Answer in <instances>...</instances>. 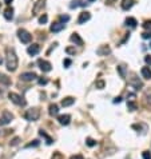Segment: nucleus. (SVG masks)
<instances>
[{
  "label": "nucleus",
  "mask_w": 151,
  "mask_h": 159,
  "mask_svg": "<svg viewBox=\"0 0 151 159\" xmlns=\"http://www.w3.org/2000/svg\"><path fill=\"white\" fill-rule=\"evenodd\" d=\"M5 52H7V59H5V62H7V70L11 72L16 71V68H18V56H16L15 50L13 48H7Z\"/></svg>",
  "instance_id": "obj_1"
},
{
  "label": "nucleus",
  "mask_w": 151,
  "mask_h": 159,
  "mask_svg": "<svg viewBox=\"0 0 151 159\" xmlns=\"http://www.w3.org/2000/svg\"><path fill=\"white\" fill-rule=\"evenodd\" d=\"M39 116H40V110L36 108V107L27 110V111L24 112V118L27 120H30V122H35V120H38Z\"/></svg>",
  "instance_id": "obj_2"
},
{
  "label": "nucleus",
  "mask_w": 151,
  "mask_h": 159,
  "mask_svg": "<svg viewBox=\"0 0 151 159\" xmlns=\"http://www.w3.org/2000/svg\"><path fill=\"white\" fill-rule=\"evenodd\" d=\"M8 98H10L11 102L15 103L16 106H25L27 105V102L24 100V98L20 96L19 94H16V92H10V94H8Z\"/></svg>",
  "instance_id": "obj_3"
},
{
  "label": "nucleus",
  "mask_w": 151,
  "mask_h": 159,
  "mask_svg": "<svg viewBox=\"0 0 151 159\" xmlns=\"http://www.w3.org/2000/svg\"><path fill=\"white\" fill-rule=\"evenodd\" d=\"M18 37H19V40H20L22 43H25V44L32 40V35H31L27 30H24V28L18 30Z\"/></svg>",
  "instance_id": "obj_4"
},
{
  "label": "nucleus",
  "mask_w": 151,
  "mask_h": 159,
  "mask_svg": "<svg viewBox=\"0 0 151 159\" xmlns=\"http://www.w3.org/2000/svg\"><path fill=\"white\" fill-rule=\"evenodd\" d=\"M13 120V115L10 111H3V115L0 116V126H7Z\"/></svg>",
  "instance_id": "obj_5"
},
{
  "label": "nucleus",
  "mask_w": 151,
  "mask_h": 159,
  "mask_svg": "<svg viewBox=\"0 0 151 159\" xmlns=\"http://www.w3.org/2000/svg\"><path fill=\"white\" fill-rule=\"evenodd\" d=\"M38 64H39V67H40V70L43 71V72H50L51 70H52L51 63L47 62V60H44V59H39L38 60Z\"/></svg>",
  "instance_id": "obj_6"
},
{
  "label": "nucleus",
  "mask_w": 151,
  "mask_h": 159,
  "mask_svg": "<svg viewBox=\"0 0 151 159\" xmlns=\"http://www.w3.org/2000/svg\"><path fill=\"white\" fill-rule=\"evenodd\" d=\"M44 5H45V0H38L32 8V15H38V13L44 8Z\"/></svg>",
  "instance_id": "obj_7"
},
{
  "label": "nucleus",
  "mask_w": 151,
  "mask_h": 159,
  "mask_svg": "<svg viewBox=\"0 0 151 159\" xmlns=\"http://www.w3.org/2000/svg\"><path fill=\"white\" fill-rule=\"evenodd\" d=\"M36 78H38V75H36L35 72H23L20 75V79L24 80V82H32Z\"/></svg>",
  "instance_id": "obj_8"
},
{
  "label": "nucleus",
  "mask_w": 151,
  "mask_h": 159,
  "mask_svg": "<svg viewBox=\"0 0 151 159\" xmlns=\"http://www.w3.org/2000/svg\"><path fill=\"white\" fill-rule=\"evenodd\" d=\"M96 54H98L99 56H107V55L111 54V48L108 47V46H100V47L96 50Z\"/></svg>",
  "instance_id": "obj_9"
},
{
  "label": "nucleus",
  "mask_w": 151,
  "mask_h": 159,
  "mask_svg": "<svg viewBox=\"0 0 151 159\" xmlns=\"http://www.w3.org/2000/svg\"><path fill=\"white\" fill-rule=\"evenodd\" d=\"M130 84L132 86L135 90H141L142 87H143V83H142V80H139V78H136L135 75H134V78H131Z\"/></svg>",
  "instance_id": "obj_10"
},
{
  "label": "nucleus",
  "mask_w": 151,
  "mask_h": 159,
  "mask_svg": "<svg viewBox=\"0 0 151 159\" xmlns=\"http://www.w3.org/2000/svg\"><path fill=\"white\" fill-rule=\"evenodd\" d=\"M27 52L31 55V56H35V55H38L40 52V46L39 44H31L30 47L27 48Z\"/></svg>",
  "instance_id": "obj_11"
},
{
  "label": "nucleus",
  "mask_w": 151,
  "mask_h": 159,
  "mask_svg": "<svg viewBox=\"0 0 151 159\" xmlns=\"http://www.w3.org/2000/svg\"><path fill=\"white\" fill-rule=\"evenodd\" d=\"M91 19V13L87 12V11H84V12H82L80 15H79V19H78V23L79 24H84L86 22Z\"/></svg>",
  "instance_id": "obj_12"
},
{
  "label": "nucleus",
  "mask_w": 151,
  "mask_h": 159,
  "mask_svg": "<svg viewBox=\"0 0 151 159\" xmlns=\"http://www.w3.org/2000/svg\"><path fill=\"white\" fill-rule=\"evenodd\" d=\"M58 122L60 123L62 126H67V124H70V122H71V116H70V115H67V114L59 115V116H58Z\"/></svg>",
  "instance_id": "obj_13"
},
{
  "label": "nucleus",
  "mask_w": 151,
  "mask_h": 159,
  "mask_svg": "<svg viewBox=\"0 0 151 159\" xmlns=\"http://www.w3.org/2000/svg\"><path fill=\"white\" fill-rule=\"evenodd\" d=\"M70 40H71L72 43H75L76 46H82V44H83V40H82V37L79 36L76 32H74L72 35L70 36Z\"/></svg>",
  "instance_id": "obj_14"
},
{
  "label": "nucleus",
  "mask_w": 151,
  "mask_h": 159,
  "mask_svg": "<svg viewBox=\"0 0 151 159\" xmlns=\"http://www.w3.org/2000/svg\"><path fill=\"white\" fill-rule=\"evenodd\" d=\"M64 27H65V24H63V23H60V22H56L51 25V31H52V32H59V31H62Z\"/></svg>",
  "instance_id": "obj_15"
},
{
  "label": "nucleus",
  "mask_w": 151,
  "mask_h": 159,
  "mask_svg": "<svg viewBox=\"0 0 151 159\" xmlns=\"http://www.w3.org/2000/svg\"><path fill=\"white\" fill-rule=\"evenodd\" d=\"M4 18L7 20H12L13 19V8L12 7L8 5V7L4 10Z\"/></svg>",
  "instance_id": "obj_16"
},
{
  "label": "nucleus",
  "mask_w": 151,
  "mask_h": 159,
  "mask_svg": "<svg viewBox=\"0 0 151 159\" xmlns=\"http://www.w3.org/2000/svg\"><path fill=\"white\" fill-rule=\"evenodd\" d=\"M48 112H50L51 116H56L59 112V107L58 105H55V103H52V105H50V107H48Z\"/></svg>",
  "instance_id": "obj_17"
},
{
  "label": "nucleus",
  "mask_w": 151,
  "mask_h": 159,
  "mask_svg": "<svg viewBox=\"0 0 151 159\" xmlns=\"http://www.w3.org/2000/svg\"><path fill=\"white\" fill-rule=\"evenodd\" d=\"M134 0H122V8H123L124 11H129L131 7L134 5Z\"/></svg>",
  "instance_id": "obj_18"
},
{
  "label": "nucleus",
  "mask_w": 151,
  "mask_h": 159,
  "mask_svg": "<svg viewBox=\"0 0 151 159\" xmlns=\"http://www.w3.org/2000/svg\"><path fill=\"white\" fill-rule=\"evenodd\" d=\"M141 74H142V76H143L144 79H147V80L151 79V70H150V67H143L141 70Z\"/></svg>",
  "instance_id": "obj_19"
},
{
  "label": "nucleus",
  "mask_w": 151,
  "mask_h": 159,
  "mask_svg": "<svg viewBox=\"0 0 151 159\" xmlns=\"http://www.w3.org/2000/svg\"><path fill=\"white\" fill-rule=\"evenodd\" d=\"M74 103H75V99H74L72 96H67V98H64V99L62 100V106H63V107L72 106Z\"/></svg>",
  "instance_id": "obj_20"
},
{
  "label": "nucleus",
  "mask_w": 151,
  "mask_h": 159,
  "mask_svg": "<svg viewBox=\"0 0 151 159\" xmlns=\"http://www.w3.org/2000/svg\"><path fill=\"white\" fill-rule=\"evenodd\" d=\"M39 135L44 138V139H45V143H47V144H52L54 139H52V138H51V137H48V135L45 134V131H43V130H39Z\"/></svg>",
  "instance_id": "obj_21"
},
{
  "label": "nucleus",
  "mask_w": 151,
  "mask_h": 159,
  "mask_svg": "<svg viewBox=\"0 0 151 159\" xmlns=\"http://www.w3.org/2000/svg\"><path fill=\"white\" fill-rule=\"evenodd\" d=\"M116 71L119 72L121 78H126V66H124V64L118 66V67H116Z\"/></svg>",
  "instance_id": "obj_22"
},
{
  "label": "nucleus",
  "mask_w": 151,
  "mask_h": 159,
  "mask_svg": "<svg viewBox=\"0 0 151 159\" xmlns=\"http://www.w3.org/2000/svg\"><path fill=\"white\" fill-rule=\"evenodd\" d=\"M136 24H138V23H136V20L134 19V18H127V19H126V25H127V27L135 28Z\"/></svg>",
  "instance_id": "obj_23"
},
{
  "label": "nucleus",
  "mask_w": 151,
  "mask_h": 159,
  "mask_svg": "<svg viewBox=\"0 0 151 159\" xmlns=\"http://www.w3.org/2000/svg\"><path fill=\"white\" fill-rule=\"evenodd\" d=\"M127 108H129V111H135L138 108V106H136V103L134 100H129L127 102Z\"/></svg>",
  "instance_id": "obj_24"
},
{
  "label": "nucleus",
  "mask_w": 151,
  "mask_h": 159,
  "mask_svg": "<svg viewBox=\"0 0 151 159\" xmlns=\"http://www.w3.org/2000/svg\"><path fill=\"white\" fill-rule=\"evenodd\" d=\"M0 82H1L3 84H5V86L11 84V79L8 76H5V75H0Z\"/></svg>",
  "instance_id": "obj_25"
},
{
  "label": "nucleus",
  "mask_w": 151,
  "mask_h": 159,
  "mask_svg": "<svg viewBox=\"0 0 151 159\" xmlns=\"http://www.w3.org/2000/svg\"><path fill=\"white\" fill-rule=\"evenodd\" d=\"M39 144H40V142H39L38 139H35V140L30 142L28 144H25V146H24V149H31V147H38Z\"/></svg>",
  "instance_id": "obj_26"
},
{
  "label": "nucleus",
  "mask_w": 151,
  "mask_h": 159,
  "mask_svg": "<svg viewBox=\"0 0 151 159\" xmlns=\"http://www.w3.org/2000/svg\"><path fill=\"white\" fill-rule=\"evenodd\" d=\"M144 98H146L147 103H150V106H151V88L147 90V91L144 92Z\"/></svg>",
  "instance_id": "obj_27"
},
{
  "label": "nucleus",
  "mask_w": 151,
  "mask_h": 159,
  "mask_svg": "<svg viewBox=\"0 0 151 159\" xmlns=\"http://www.w3.org/2000/svg\"><path fill=\"white\" fill-rule=\"evenodd\" d=\"M86 143H87V146H88V147H94V146H96V140H94L92 138H87Z\"/></svg>",
  "instance_id": "obj_28"
},
{
  "label": "nucleus",
  "mask_w": 151,
  "mask_h": 159,
  "mask_svg": "<svg viewBox=\"0 0 151 159\" xmlns=\"http://www.w3.org/2000/svg\"><path fill=\"white\" fill-rule=\"evenodd\" d=\"M95 86H96V88H99V90H102V88H104V86H106V83H104V80H98V82L95 83Z\"/></svg>",
  "instance_id": "obj_29"
},
{
  "label": "nucleus",
  "mask_w": 151,
  "mask_h": 159,
  "mask_svg": "<svg viewBox=\"0 0 151 159\" xmlns=\"http://www.w3.org/2000/svg\"><path fill=\"white\" fill-rule=\"evenodd\" d=\"M47 20H48V16L45 15V13H43V15L39 18V23H40V24H44V23H47Z\"/></svg>",
  "instance_id": "obj_30"
},
{
  "label": "nucleus",
  "mask_w": 151,
  "mask_h": 159,
  "mask_svg": "<svg viewBox=\"0 0 151 159\" xmlns=\"http://www.w3.org/2000/svg\"><path fill=\"white\" fill-rule=\"evenodd\" d=\"M65 52H67L68 55H75L76 54V50L74 47H67V48H65Z\"/></svg>",
  "instance_id": "obj_31"
},
{
  "label": "nucleus",
  "mask_w": 151,
  "mask_h": 159,
  "mask_svg": "<svg viewBox=\"0 0 151 159\" xmlns=\"http://www.w3.org/2000/svg\"><path fill=\"white\" fill-rule=\"evenodd\" d=\"M38 82H39V84H40V86H45L48 83V79H47V78H39Z\"/></svg>",
  "instance_id": "obj_32"
},
{
  "label": "nucleus",
  "mask_w": 151,
  "mask_h": 159,
  "mask_svg": "<svg viewBox=\"0 0 151 159\" xmlns=\"http://www.w3.org/2000/svg\"><path fill=\"white\" fill-rule=\"evenodd\" d=\"M19 142H20V138L16 137V138H13V139L10 142V144H11V146H16V144H19Z\"/></svg>",
  "instance_id": "obj_33"
},
{
  "label": "nucleus",
  "mask_w": 151,
  "mask_h": 159,
  "mask_svg": "<svg viewBox=\"0 0 151 159\" xmlns=\"http://www.w3.org/2000/svg\"><path fill=\"white\" fill-rule=\"evenodd\" d=\"M142 25H143V28H146V30H151V20H146Z\"/></svg>",
  "instance_id": "obj_34"
},
{
  "label": "nucleus",
  "mask_w": 151,
  "mask_h": 159,
  "mask_svg": "<svg viewBox=\"0 0 151 159\" xmlns=\"http://www.w3.org/2000/svg\"><path fill=\"white\" fill-rule=\"evenodd\" d=\"M142 157H143V159H151V152L150 151H143L142 152Z\"/></svg>",
  "instance_id": "obj_35"
},
{
  "label": "nucleus",
  "mask_w": 151,
  "mask_h": 159,
  "mask_svg": "<svg viewBox=\"0 0 151 159\" xmlns=\"http://www.w3.org/2000/svg\"><path fill=\"white\" fill-rule=\"evenodd\" d=\"M59 19H60L62 22H63V24H64L65 22H68V20H70V16H68V15H60V16H59Z\"/></svg>",
  "instance_id": "obj_36"
},
{
  "label": "nucleus",
  "mask_w": 151,
  "mask_h": 159,
  "mask_svg": "<svg viewBox=\"0 0 151 159\" xmlns=\"http://www.w3.org/2000/svg\"><path fill=\"white\" fill-rule=\"evenodd\" d=\"M71 63H72V62H71V59H64L63 66H64L65 68H68V67H70V66H71Z\"/></svg>",
  "instance_id": "obj_37"
},
{
  "label": "nucleus",
  "mask_w": 151,
  "mask_h": 159,
  "mask_svg": "<svg viewBox=\"0 0 151 159\" xmlns=\"http://www.w3.org/2000/svg\"><path fill=\"white\" fill-rule=\"evenodd\" d=\"M142 37L143 39H151V32H143L142 34Z\"/></svg>",
  "instance_id": "obj_38"
},
{
  "label": "nucleus",
  "mask_w": 151,
  "mask_h": 159,
  "mask_svg": "<svg viewBox=\"0 0 151 159\" xmlns=\"http://www.w3.org/2000/svg\"><path fill=\"white\" fill-rule=\"evenodd\" d=\"M52 159H63V157H62L59 152H55V154H54V157H52Z\"/></svg>",
  "instance_id": "obj_39"
},
{
  "label": "nucleus",
  "mask_w": 151,
  "mask_h": 159,
  "mask_svg": "<svg viewBox=\"0 0 151 159\" xmlns=\"http://www.w3.org/2000/svg\"><path fill=\"white\" fill-rule=\"evenodd\" d=\"M70 159H84V158L82 157V155H72Z\"/></svg>",
  "instance_id": "obj_40"
},
{
  "label": "nucleus",
  "mask_w": 151,
  "mask_h": 159,
  "mask_svg": "<svg viewBox=\"0 0 151 159\" xmlns=\"http://www.w3.org/2000/svg\"><path fill=\"white\" fill-rule=\"evenodd\" d=\"M144 60H146V63H147V64H151V56H150V55H149V56H146V57H144Z\"/></svg>",
  "instance_id": "obj_41"
},
{
  "label": "nucleus",
  "mask_w": 151,
  "mask_h": 159,
  "mask_svg": "<svg viewBox=\"0 0 151 159\" xmlns=\"http://www.w3.org/2000/svg\"><path fill=\"white\" fill-rule=\"evenodd\" d=\"M78 3H79V1H72V4H71L70 7H71V8H76V7H78V5H79Z\"/></svg>",
  "instance_id": "obj_42"
},
{
  "label": "nucleus",
  "mask_w": 151,
  "mask_h": 159,
  "mask_svg": "<svg viewBox=\"0 0 151 159\" xmlns=\"http://www.w3.org/2000/svg\"><path fill=\"white\" fill-rule=\"evenodd\" d=\"M122 102V98L121 96H118V98H115V99H114V103H121Z\"/></svg>",
  "instance_id": "obj_43"
},
{
  "label": "nucleus",
  "mask_w": 151,
  "mask_h": 159,
  "mask_svg": "<svg viewBox=\"0 0 151 159\" xmlns=\"http://www.w3.org/2000/svg\"><path fill=\"white\" fill-rule=\"evenodd\" d=\"M129 98H130V100H134L135 99V94H129Z\"/></svg>",
  "instance_id": "obj_44"
},
{
  "label": "nucleus",
  "mask_w": 151,
  "mask_h": 159,
  "mask_svg": "<svg viewBox=\"0 0 151 159\" xmlns=\"http://www.w3.org/2000/svg\"><path fill=\"white\" fill-rule=\"evenodd\" d=\"M106 1H107V4H114L116 0H106Z\"/></svg>",
  "instance_id": "obj_45"
},
{
  "label": "nucleus",
  "mask_w": 151,
  "mask_h": 159,
  "mask_svg": "<svg viewBox=\"0 0 151 159\" xmlns=\"http://www.w3.org/2000/svg\"><path fill=\"white\" fill-rule=\"evenodd\" d=\"M4 3H5V4H7V5H10L11 3H12V0H4Z\"/></svg>",
  "instance_id": "obj_46"
},
{
  "label": "nucleus",
  "mask_w": 151,
  "mask_h": 159,
  "mask_svg": "<svg viewBox=\"0 0 151 159\" xmlns=\"http://www.w3.org/2000/svg\"><path fill=\"white\" fill-rule=\"evenodd\" d=\"M0 64H3V57L0 56Z\"/></svg>",
  "instance_id": "obj_47"
},
{
  "label": "nucleus",
  "mask_w": 151,
  "mask_h": 159,
  "mask_svg": "<svg viewBox=\"0 0 151 159\" xmlns=\"http://www.w3.org/2000/svg\"><path fill=\"white\" fill-rule=\"evenodd\" d=\"M88 1H94V0H88Z\"/></svg>",
  "instance_id": "obj_48"
},
{
  "label": "nucleus",
  "mask_w": 151,
  "mask_h": 159,
  "mask_svg": "<svg viewBox=\"0 0 151 159\" xmlns=\"http://www.w3.org/2000/svg\"><path fill=\"white\" fill-rule=\"evenodd\" d=\"M150 48H151V44H150Z\"/></svg>",
  "instance_id": "obj_49"
}]
</instances>
